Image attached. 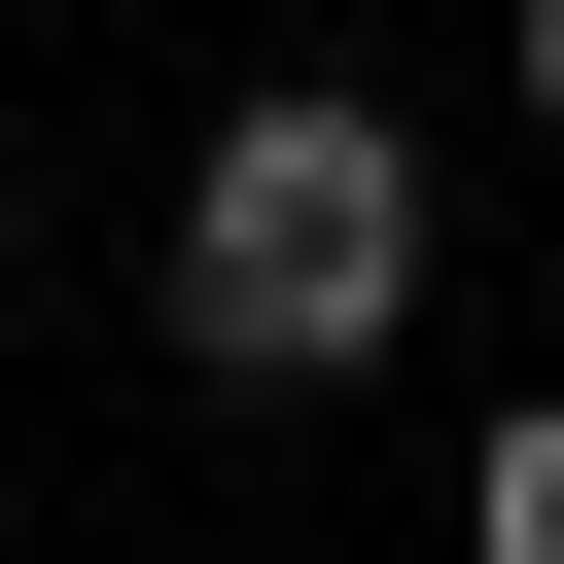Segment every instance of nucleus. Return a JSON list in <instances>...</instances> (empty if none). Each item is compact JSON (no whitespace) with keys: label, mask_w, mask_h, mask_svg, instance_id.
Listing matches in <instances>:
<instances>
[{"label":"nucleus","mask_w":564,"mask_h":564,"mask_svg":"<svg viewBox=\"0 0 564 564\" xmlns=\"http://www.w3.org/2000/svg\"><path fill=\"white\" fill-rule=\"evenodd\" d=\"M388 317H423V141L352 70H247L176 141V352L212 388H388Z\"/></svg>","instance_id":"obj_1"},{"label":"nucleus","mask_w":564,"mask_h":564,"mask_svg":"<svg viewBox=\"0 0 564 564\" xmlns=\"http://www.w3.org/2000/svg\"><path fill=\"white\" fill-rule=\"evenodd\" d=\"M458 564H564V388H529V423L458 458Z\"/></svg>","instance_id":"obj_2"},{"label":"nucleus","mask_w":564,"mask_h":564,"mask_svg":"<svg viewBox=\"0 0 564 564\" xmlns=\"http://www.w3.org/2000/svg\"><path fill=\"white\" fill-rule=\"evenodd\" d=\"M529 141H564V0H529Z\"/></svg>","instance_id":"obj_3"}]
</instances>
